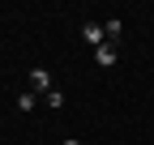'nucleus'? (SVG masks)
<instances>
[{
  "instance_id": "obj_7",
  "label": "nucleus",
  "mask_w": 154,
  "mask_h": 145,
  "mask_svg": "<svg viewBox=\"0 0 154 145\" xmlns=\"http://www.w3.org/2000/svg\"><path fill=\"white\" fill-rule=\"evenodd\" d=\"M60 145H82V141H77V137H64V141H60Z\"/></svg>"
},
{
  "instance_id": "obj_6",
  "label": "nucleus",
  "mask_w": 154,
  "mask_h": 145,
  "mask_svg": "<svg viewBox=\"0 0 154 145\" xmlns=\"http://www.w3.org/2000/svg\"><path fill=\"white\" fill-rule=\"evenodd\" d=\"M47 107H51V111H60V107H64V94H60V90H51V94H47Z\"/></svg>"
},
{
  "instance_id": "obj_5",
  "label": "nucleus",
  "mask_w": 154,
  "mask_h": 145,
  "mask_svg": "<svg viewBox=\"0 0 154 145\" xmlns=\"http://www.w3.org/2000/svg\"><path fill=\"white\" fill-rule=\"evenodd\" d=\"M34 107H38V94H30V90L17 94V111H34Z\"/></svg>"
},
{
  "instance_id": "obj_3",
  "label": "nucleus",
  "mask_w": 154,
  "mask_h": 145,
  "mask_svg": "<svg viewBox=\"0 0 154 145\" xmlns=\"http://www.w3.org/2000/svg\"><path fill=\"white\" fill-rule=\"evenodd\" d=\"M94 60H99V68H111V64H116V60H120V51H116V47H111V43H103V47H99V51H94Z\"/></svg>"
},
{
  "instance_id": "obj_2",
  "label": "nucleus",
  "mask_w": 154,
  "mask_h": 145,
  "mask_svg": "<svg viewBox=\"0 0 154 145\" xmlns=\"http://www.w3.org/2000/svg\"><path fill=\"white\" fill-rule=\"evenodd\" d=\"M82 39H86L94 51H99V47L107 43V34H103V22H86V26H82Z\"/></svg>"
},
{
  "instance_id": "obj_1",
  "label": "nucleus",
  "mask_w": 154,
  "mask_h": 145,
  "mask_svg": "<svg viewBox=\"0 0 154 145\" xmlns=\"http://www.w3.org/2000/svg\"><path fill=\"white\" fill-rule=\"evenodd\" d=\"M26 81H30V94H43V98H47L51 90H56V85H51V72H47V68H30V72H26Z\"/></svg>"
},
{
  "instance_id": "obj_4",
  "label": "nucleus",
  "mask_w": 154,
  "mask_h": 145,
  "mask_svg": "<svg viewBox=\"0 0 154 145\" xmlns=\"http://www.w3.org/2000/svg\"><path fill=\"white\" fill-rule=\"evenodd\" d=\"M103 34H107V43L116 47V39L124 34V22H120V17H111V22H103Z\"/></svg>"
}]
</instances>
